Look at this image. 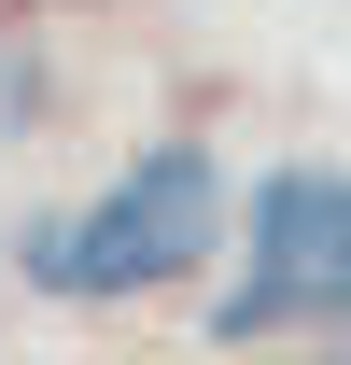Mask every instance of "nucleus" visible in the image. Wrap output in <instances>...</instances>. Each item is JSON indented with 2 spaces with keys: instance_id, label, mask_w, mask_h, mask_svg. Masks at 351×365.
<instances>
[{
  "instance_id": "nucleus-3",
  "label": "nucleus",
  "mask_w": 351,
  "mask_h": 365,
  "mask_svg": "<svg viewBox=\"0 0 351 365\" xmlns=\"http://www.w3.org/2000/svg\"><path fill=\"white\" fill-rule=\"evenodd\" d=\"M295 365H351V351H295Z\"/></svg>"
},
{
  "instance_id": "nucleus-2",
  "label": "nucleus",
  "mask_w": 351,
  "mask_h": 365,
  "mask_svg": "<svg viewBox=\"0 0 351 365\" xmlns=\"http://www.w3.org/2000/svg\"><path fill=\"white\" fill-rule=\"evenodd\" d=\"M281 323H351V169H267L239 197V281H225L211 337L253 351Z\"/></svg>"
},
{
  "instance_id": "nucleus-1",
  "label": "nucleus",
  "mask_w": 351,
  "mask_h": 365,
  "mask_svg": "<svg viewBox=\"0 0 351 365\" xmlns=\"http://www.w3.org/2000/svg\"><path fill=\"white\" fill-rule=\"evenodd\" d=\"M225 169L197 140H155L127 169L71 197V211H29L14 225V281L29 295H71V309H113V295H183V281L225 253Z\"/></svg>"
}]
</instances>
